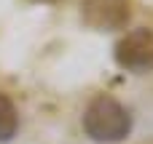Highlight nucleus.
<instances>
[{"label": "nucleus", "mask_w": 153, "mask_h": 144, "mask_svg": "<svg viewBox=\"0 0 153 144\" xmlns=\"http://www.w3.org/2000/svg\"><path fill=\"white\" fill-rule=\"evenodd\" d=\"M16 131H19L16 107H13V102H11L5 94H0V144L11 142V139L16 136Z\"/></svg>", "instance_id": "obj_4"}, {"label": "nucleus", "mask_w": 153, "mask_h": 144, "mask_svg": "<svg viewBox=\"0 0 153 144\" xmlns=\"http://www.w3.org/2000/svg\"><path fill=\"white\" fill-rule=\"evenodd\" d=\"M83 131L91 142L100 144L124 142L132 131V115L113 96H97L83 112Z\"/></svg>", "instance_id": "obj_1"}, {"label": "nucleus", "mask_w": 153, "mask_h": 144, "mask_svg": "<svg viewBox=\"0 0 153 144\" xmlns=\"http://www.w3.org/2000/svg\"><path fill=\"white\" fill-rule=\"evenodd\" d=\"M86 24L97 29H121L129 19V0H83Z\"/></svg>", "instance_id": "obj_3"}, {"label": "nucleus", "mask_w": 153, "mask_h": 144, "mask_svg": "<svg viewBox=\"0 0 153 144\" xmlns=\"http://www.w3.org/2000/svg\"><path fill=\"white\" fill-rule=\"evenodd\" d=\"M116 61L126 72H148L153 69V32L151 29H134L121 37L116 45Z\"/></svg>", "instance_id": "obj_2"}]
</instances>
